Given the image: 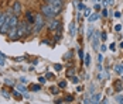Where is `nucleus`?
Segmentation results:
<instances>
[{"mask_svg":"<svg viewBox=\"0 0 123 104\" xmlns=\"http://www.w3.org/2000/svg\"><path fill=\"white\" fill-rule=\"evenodd\" d=\"M49 90H51V93H52V94H58V92H60V90H58V87H55V86H52Z\"/></svg>","mask_w":123,"mask_h":104,"instance_id":"a211bd4d","label":"nucleus"},{"mask_svg":"<svg viewBox=\"0 0 123 104\" xmlns=\"http://www.w3.org/2000/svg\"><path fill=\"white\" fill-rule=\"evenodd\" d=\"M54 68H55V70H61V69H62V66L60 65V63H57V65H55Z\"/></svg>","mask_w":123,"mask_h":104,"instance_id":"b1692460","label":"nucleus"},{"mask_svg":"<svg viewBox=\"0 0 123 104\" xmlns=\"http://www.w3.org/2000/svg\"><path fill=\"white\" fill-rule=\"evenodd\" d=\"M7 35H9L12 39H17V38H18V35H17V27H16V28H10L9 33H7Z\"/></svg>","mask_w":123,"mask_h":104,"instance_id":"423d86ee","label":"nucleus"},{"mask_svg":"<svg viewBox=\"0 0 123 104\" xmlns=\"http://www.w3.org/2000/svg\"><path fill=\"white\" fill-rule=\"evenodd\" d=\"M100 37H102V39H103V41H105V39H106V33H100Z\"/></svg>","mask_w":123,"mask_h":104,"instance_id":"2f4dec72","label":"nucleus"},{"mask_svg":"<svg viewBox=\"0 0 123 104\" xmlns=\"http://www.w3.org/2000/svg\"><path fill=\"white\" fill-rule=\"evenodd\" d=\"M60 87H61V89H65V87H67V82H61V83H60Z\"/></svg>","mask_w":123,"mask_h":104,"instance_id":"5701e85b","label":"nucleus"},{"mask_svg":"<svg viewBox=\"0 0 123 104\" xmlns=\"http://www.w3.org/2000/svg\"><path fill=\"white\" fill-rule=\"evenodd\" d=\"M108 3H109V4H112V3H113V0H108Z\"/></svg>","mask_w":123,"mask_h":104,"instance_id":"e433bc0d","label":"nucleus"},{"mask_svg":"<svg viewBox=\"0 0 123 104\" xmlns=\"http://www.w3.org/2000/svg\"><path fill=\"white\" fill-rule=\"evenodd\" d=\"M78 9H79V10H84L85 7H84V4H78Z\"/></svg>","mask_w":123,"mask_h":104,"instance_id":"473e14b6","label":"nucleus"},{"mask_svg":"<svg viewBox=\"0 0 123 104\" xmlns=\"http://www.w3.org/2000/svg\"><path fill=\"white\" fill-rule=\"evenodd\" d=\"M85 65H86V66H89V65H91V55H89V54L85 55Z\"/></svg>","mask_w":123,"mask_h":104,"instance_id":"2eb2a0df","label":"nucleus"},{"mask_svg":"<svg viewBox=\"0 0 123 104\" xmlns=\"http://www.w3.org/2000/svg\"><path fill=\"white\" fill-rule=\"evenodd\" d=\"M67 75H68V76H72V75H74V69H69L67 72Z\"/></svg>","mask_w":123,"mask_h":104,"instance_id":"a878e982","label":"nucleus"},{"mask_svg":"<svg viewBox=\"0 0 123 104\" xmlns=\"http://www.w3.org/2000/svg\"><path fill=\"white\" fill-rule=\"evenodd\" d=\"M122 80H123V79H122Z\"/></svg>","mask_w":123,"mask_h":104,"instance_id":"58836bf2","label":"nucleus"},{"mask_svg":"<svg viewBox=\"0 0 123 104\" xmlns=\"http://www.w3.org/2000/svg\"><path fill=\"white\" fill-rule=\"evenodd\" d=\"M92 33H93V28H89V30H88V38H89V39H92V37H93Z\"/></svg>","mask_w":123,"mask_h":104,"instance_id":"6ab92c4d","label":"nucleus"},{"mask_svg":"<svg viewBox=\"0 0 123 104\" xmlns=\"http://www.w3.org/2000/svg\"><path fill=\"white\" fill-rule=\"evenodd\" d=\"M115 30H116V31H120V30H122V25H120V24H117V25L115 27Z\"/></svg>","mask_w":123,"mask_h":104,"instance_id":"c85d7f7f","label":"nucleus"},{"mask_svg":"<svg viewBox=\"0 0 123 104\" xmlns=\"http://www.w3.org/2000/svg\"><path fill=\"white\" fill-rule=\"evenodd\" d=\"M1 14H3V13H1V11H0V18H1Z\"/></svg>","mask_w":123,"mask_h":104,"instance_id":"4c0bfd02","label":"nucleus"},{"mask_svg":"<svg viewBox=\"0 0 123 104\" xmlns=\"http://www.w3.org/2000/svg\"><path fill=\"white\" fill-rule=\"evenodd\" d=\"M17 90L20 93H25L27 92V87H25L24 84H18V86H17Z\"/></svg>","mask_w":123,"mask_h":104,"instance_id":"f8f14e48","label":"nucleus"},{"mask_svg":"<svg viewBox=\"0 0 123 104\" xmlns=\"http://www.w3.org/2000/svg\"><path fill=\"white\" fill-rule=\"evenodd\" d=\"M115 45H116V44H112V45L109 46V49H111L112 52H113V51H115V49H116V46H115Z\"/></svg>","mask_w":123,"mask_h":104,"instance_id":"c756f323","label":"nucleus"},{"mask_svg":"<svg viewBox=\"0 0 123 104\" xmlns=\"http://www.w3.org/2000/svg\"><path fill=\"white\" fill-rule=\"evenodd\" d=\"M91 13H92V11H91V9H86V10H85V16L89 17V16H91Z\"/></svg>","mask_w":123,"mask_h":104,"instance_id":"393cba45","label":"nucleus"},{"mask_svg":"<svg viewBox=\"0 0 123 104\" xmlns=\"http://www.w3.org/2000/svg\"><path fill=\"white\" fill-rule=\"evenodd\" d=\"M115 72L119 73V75H122L123 73V65H116V66H115Z\"/></svg>","mask_w":123,"mask_h":104,"instance_id":"9d476101","label":"nucleus"},{"mask_svg":"<svg viewBox=\"0 0 123 104\" xmlns=\"http://www.w3.org/2000/svg\"><path fill=\"white\" fill-rule=\"evenodd\" d=\"M99 18V14H92V16H89V21H95V20H98Z\"/></svg>","mask_w":123,"mask_h":104,"instance_id":"dca6fc26","label":"nucleus"},{"mask_svg":"<svg viewBox=\"0 0 123 104\" xmlns=\"http://www.w3.org/2000/svg\"><path fill=\"white\" fill-rule=\"evenodd\" d=\"M92 39H93V48H95V49H98V39H99V33H96V34L93 35V37H92Z\"/></svg>","mask_w":123,"mask_h":104,"instance_id":"1a4fd4ad","label":"nucleus"},{"mask_svg":"<svg viewBox=\"0 0 123 104\" xmlns=\"http://www.w3.org/2000/svg\"><path fill=\"white\" fill-rule=\"evenodd\" d=\"M44 20H43V17L41 16H36V21L33 24V33L34 34H38L41 30H43V27H44Z\"/></svg>","mask_w":123,"mask_h":104,"instance_id":"f03ea898","label":"nucleus"},{"mask_svg":"<svg viewBox=\"0 0 123 104\" xmlns=\"http://www.w3.org/2000/svg\"><path fill=\"white\" fill-rule=\"evenodd\" d=\"M79 58H81V59L84 58V52H82V51H79Z\"/></svg>","mask_w":123,"mask_h":104,"instance_id":"f704fd0d","label":"nucleus"},{"mask_svg":"<svg viewBox=\"0 0 123 104\" xmlns=\"http://www.w3.org/2000/svg\"><path fill=\"white\" fill-rule=\"evenodd\" d=\"M41 44H43V45H48V44H49V41H48V39H44V41H43Z\"/></svg>","mask_w":123,"mask_h":104,"instance_id":"7c9ffc66","label":"nucleus"},{"mask_svg":"<svg viewBox=\"0 0 123 104\" xmlns=\"http://www.w3.org/2000/svg\"><path fill=\"white\" fill-rule=\"evenodd\" d=\"M119 46H120V48H122V49H123V41H122V42H120V44H119Z\"/></svg>","mask_w":123,"mask_h":104,"instance_id":"c9c22d12","label":"nucleus"},{"mask_svg":"<svg viewBox=\"0 0 123 104\" xmlns=\"http://www.w3.org/2000/svg\"><path fill=\"white\" fill-rule=\"evenodd\" d=\"M71 79H72V82H74V83H78V82H79V79H78V77H76V76H72V77H71Z\"/></svg>","mask_w":123,"mask_h":104,"instance_id":"bb28decb","label":"nucleus"},{"mask_svg":"<svg viewBox=\"0 0 123 104\" xmlns=\"http://www.w3.org/2000/svg\"><path fill=\"white\" fill-rule=\"evenodd\" d=\"M65 100H67V101H68V103H71V101H72V100H74V97H72V96H71V94H68V96H67V97H65Z\"/></svg>","mask_w":123,"mask_h":104,"instance_id":"412c9836","label":"nucleus"},{"mask_svg":"<svg viewBox=\"0 0 123 104\" xmlns=\"http://www.w3.org/2000/svg\"><path fill=\"white\" fill-rule=\"evenodd\" d=\"M48 30L54 31V30H60V21L58 20H51L48 23Z\"/></svg>","mask_w":123,"mask_h":104,"instance_id":"39448f33","label":"nucleus"},{"mask_svg":"<svg viewBox=\"0 0 123 104\" xmlns=\"http://www.w3.org/2000/svg\"><path fill=\"white\" fill-rule=\"evenodd\" d=\"M41 14H43L44 17H47V18H52V17H55L58 13L55 11L49 4H45V6H43V9H41Z\"/></svg>","mask_w":123,"mask_h":104,"instance_id":"f257e3e1","label":"nucleus"},{"mask_svg":"<svg viewBox=\"0 0 123 104\" xmlns=\"http://www.w3.org/2000/svg\"><path fill=\"white\" fill-rule=\"evenodd\" d=\"M0 65H1V66L4 65V55H3L1 52H0Z\"/></svg>","mask_w":123,"mask_h":104,"instance_id":"aec40b11","label":"nucleus"},{"mask_svg":"<svg viewBox=\"0 0 123 104\" xmlns=\"http://www.w3.org/2000/svg\"><path fill=\"white\" fill-rule=\"evenodd\" d=\"M69 33H71V35H75V23H71V25H69Z\"/></svg>","mask_w":123,"mask_h":104,"instance_id":"4468645a","label":"nucleus"},{"mask_svg":"<svg viewBox=\"0 0 123 104\" xmlns=\"http://www.w3.org/2000/svg\"><path fill=\"white\" fill-rule=\"evenodd\" d=\"M20 82H21V83H23V84H24L25 82H27V79H25V77H21V79H20Z\"/></svg>","mask_w":123,"mask_h":104,"instance_id":"72a5a7b5","label":"nucleus"},{"mask_svg":"<svg viewBox=\"0 0 123 104\" xmlns=\"http://www.w3.org/2000/svg\"><path fill=\"white\" fill-rule=\"evenodd\" d=\"M13 97L14 99H20L21 97V93L18 92V90H13Z\"/></svg>","mask_w":123,"mask_h":104,"instance_id":"ddd939ff","label":"nucleus"},{"mask_svg":"<svg viewBox=\"0 0 123 104\" xmlns=\"http://www.w3.org/2000/svg\"><path fill=\"white\" fill-rule=\"evenodd\" d=\"M102 60H103V55H102V54H99V55H98V62H99V65L102 63Z\"/></svg>","mask_w":123,"mask_h":104,"instance_id":"4be33fe9","label":"nucleus"},{"mask_svg":"<svg viewBox=\"0 0 123 104\" xmlns=\"http://www.w3.org/2000/svg\"><path fill=\"white\" fill-rule=\"evenodd\" d=\"M113 90L116 92H122L123 90V80L122 79H116L113 82Z\"/></svg>","mask_w":123,"mask_h":104,"instance_id":"20e7f679","label":"nucleus"},{"mask_svg":"<svg viewBox=\"0 0 123 104\" xmlns=\"http://www.w3.org/2000/svg\"><path fill=\"white\" fill-rule=\"evenodd\" d=\"M38 82H40V83H45V77H43V76L38 77Z\"/></svg>","mask_w":123,"mask_h":104,"instance_id":"cd10ccee","label":"nucleus"},{"mask_svg":"<svg viewBox=\"0 0 123 104\" xmlns=\"http://www.w3.org/2000/svg\"><path fill=\"white\" fill-rule=\"evenodd\" d=\"M40 89H41L40 84H31V86H30V90H31V92H38Z\"/></svg>","mask_w":123,"mask_h":104,"instance_id":"9b49d317","label":"nucleus"},{"mask_svg":"<svg viewBox=\"0 0 123 104\" xmlns=\"http://www.w3.org/2000/svg\"><path fill=\"white\" fill-rule=\"evenodd\" d=\"M13 14H16V16H18V14H21V3L18 1V0H14V3H13Z\"/></svg>","mask_w":123,"mask_h":104,"instance_id":"7ed1b4c3","label":"nucleus"},{"mask_svg":"<svg viewBox=\"0 0 123 104\" xmlns=\"http://www.w3.org/2000/svg\"><path fill=\"white\" fill-rule=\"evenodd\" d=\"M116 101L119 104H123V96L122 94H119V96H116Z\"/></svg>","mask_w":123,"mask_h":104,"instance_id":"f3484780","label":"nucleus"},{"mask_svg":"<svg viewBox=\"0 0 123 104\" xmlns=\"http://www.w3.org/2000/svg\"><path fill=\"white\" fill-rule=\"evenodd\" d=\"M91 103H92V104H99V103H100V93H98V94H93V96H92Z\"/></svg>","mask_w":123,"mask_h":104,"instance_id":"6e6552de","label":"nucleus"},{"mask_svg":"<svg viewBox=\"0 0 123 104\" xmlns=\"http://www.w3.org/2000/svg\"><path fill=\"white\" fill-rule=\"evenodd\" d=\"M25 18H27V21H28L30 24H34V21H36V16H34L31 11L25 13Z\"/></svg>","mask_w":123,"mask_h":104,"instance_id":"0eeeda50","label":"nucleus"}]
</instances>
